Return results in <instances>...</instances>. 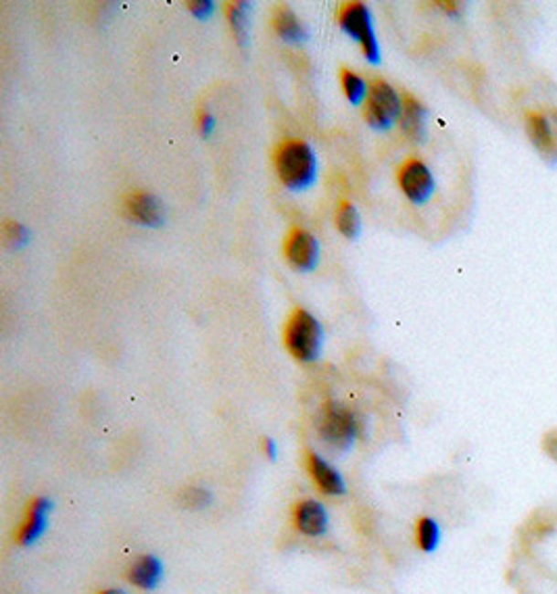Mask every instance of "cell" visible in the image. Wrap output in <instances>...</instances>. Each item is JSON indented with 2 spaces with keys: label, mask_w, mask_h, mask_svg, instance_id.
<instances>
[{
  "label": "cell",
  "mask_w": 557,
  "mask_h": 594,
  "mask_svg": "<svg viewBox=\"0 0 557 594\" xmlns=\"http://www.w3.org/2000/svg\"><path fill=\"white\" fill-rule=\"evenodd\" d=\"M276 169L282 184L291 190H307L317 177V157L303 140H284L276 151Z\"/></svg>",
  "instance_id": "cell-1"
},
{
  "label": "cell",
  "mask_w": 557,
  "mask_h": 594,
  "mask_svg": "<svg viewBox=\"0 0 557 594\" xmlns=\"http://www.w3.org/2000/svg\"><path fill=\"white\" fill-rule=\"evenodd\" d=\"M284 345L295 359L316 361L322 353L324 330L317 319L305 309H296L284 325Z\"/></svg>",
  "instance_id": "cell-2"
},
{
  "label": "cell",
  "mask_w": 557,
  "mask_h": 594,
  "mask_svg": "<svg viewBox=\"0 0 557 594\" xmlns=\"http://www.w3.org/2000/svg\"><path fill=\"white\" fill-rule=\"evenodd\" d=\"M317 432L322 442L328 444L330 449L345 451L358 440L359 421L345 405L337 403V400H328L319 411Z\"/></svg>",
  "instance_id": "cell-3"
},
{
  "label": "cell",
  "mask_w": 557,
  "mask_h": 594,
  "mask_svg": "<svg viewBox=\"0 0 557 594\" xmlns=\"http://www.w3.org/2000/svg\"><path fill=\"white\" fill-rule=\"evenodd\" d=\"M338 26L343 27L347 36H351L355 42L361 44L363 55L370 63H380V47H378L374 26H371V15L366 5L347 3L338 11Z\"/></svg>",
  "instance_id": "cell-4"
},
{
  "label": "cell",
  "mask_w": 557,
  "mask_h": 594,
  "mask_svg": "<svg viewBox=\"0 0 557 594\" xmlns=\"http://www.w3.org/2000/svg\"><path fill=\"white\" fill-rule=\"evenodd\" d=\"M403 113V102L399 94L392 90V86L382 80L371 81L368 102H366V122L374 130H389L392 123L401 119Z\"/></svg>",
  "instance_id": "cell-5"
},
{
  "label": "cell",
  "mask_w": 557,
  "mask_h": 594,
  "mask_svg": "<svg viewBox=\"0 0 557 594\" xmlns=\"http://www.w3.org/2000/svg\"><path fill=\"white\" fill-rule=\"evenodd\" d=\"M399 184L405 196L415 205L426 203L434 192V177L424 163L418 159H410L399 169Z\"/></svg>",
  "instance_id": "cell-6"
},
{
  "label": "cell",
  "mask_w": 557,
  "mask_h": 594,
  "mask_svg": "<svg viewBox=\"0 0 557 594\" xmlns=\"http://www.w3.org/2000/svg\"><path fill=\"white\" fill-rule=\"evenodd\" d=\"M526 132L539 154H543L547 161H557V111L552 117L530 111L526 115Z\"/></svg>",
  "instance_id": "cell-7"
},
{
  "label": "cell",
  "mask_w": 557,
  "mask_h": 594,
  "mask_svg": "<svg viewBox=\"0 0 557 594\" xmlns=\"http://www.w3.org/2000/svg\"><path fill=\"white\" fill-rule=\"evenodd\" d=\"M284 255L296 271H311L317 265L319 244L305 229L293 228L284 240Z\"/></svg>",
  "instance_id": "cell-8"
},
{
  "label": "cell",
  "mask_w": 557,
  "mask_h": 594,
  "mask_svg": "<svg viewBox=\"0 0 557 594\" xmlns=\"http://www.w3.org/2000/svg\"><path fill=\"white\" fill-rule=\"evenodd\" d=\"M50 509H53V503H50L47 496H36V499L27 504L24 522H21L17 536H15L17 545L29 546L42 538V534L47 532L48 525Z\"/></svg>",
  "instance_id": "cell-9"
},
{
  "label": "cell",
  "mask_w": 557,
  "mask_h": 594,
  "mask_svg": "<svg viewBox=\"0 0 557 594\" xmlns=\"http://www.w3.org/2000/svg\"><path fill=\"white\" fill-rule=\"evenodd\" d=\"M123 213L134 221V224L159 228L166 224V209H163L161 200L146 192H132L123 203Z\"/></svg>",
  "instance_id": "cell-10"
},
{
  "label": "cell",
  "mask_w": 557,
  "mask_h": 594,
  "mask_svg": "<svg viewBox=\"0 0 557 594\" xmlns=\"http://www.w3.org/2000/svg\"><path fill=\"white\" fill-rule=\"evenodd\" d=\"M293 524H295V528L301 534H305V536L317 538V536H322V534H326V530H328L330 517L322 503H317L314 499H305V501L295 504Z\"/></svg>",
  "instance_id": "cell-11"
},
{
  "label": "cell",
  "mask_w": 557,
  "mask_h": 594,
  "mask_svg": "<svg viewBox=\"0 0 557 594\" xmlns=\"http://www.w3.org/2000/svg\"><path fill=\"white\" fill-rule=\"evenodd\" d=\"M307 472L319 493L328 496H343L347 493V484L340 472L334 470L326 459H322L311 451L307 452Z\"/></svg>",
  "instance_id": "cell-12"
},
{
  "label": "cell",
  "mask_w": 557,
  "mask_h": 594,
  "mask_svg": "<svg viewBox=\"0 0 557 594\" xmlns=\"http://www.w3.org/2000/svg\"><path fill=\"white\" fill-rule=\"evenodd\" d=\"M163 571L166 569H163L159 557L143 555L130 566L128 580L140 590H155L163 580Z\"/></svg>",
  "instance_id": "cell-13"
},
{
  "label": "cell",
  "mask_w": 557,
  "mask_h": 594,
  "mask_svg": "<svg viewBox=\"0 0 557 594\" xmlns=\"http://www.w3.org/2000/svg\"><path fill=\"white\" fill-rule=\"evenodd\" d=\"M426 119H428L426 109L422 107L418 101L412 99V96H405L403 113H401V125H403V132L413 140V143H424L426 140Z\"/></svg>",
  "instance_id": "cell-14"
},
{
  "label": "cell",
  "mask_w": 557,
  "mask_h": 594,
  "mask_svg": "<svg viewBox=\"0 0 557 594\" xmlns=\"http://www.w3.org/2000/svg\"><path fill=\"white\" fill-rule=\"evenodd\" d=\"M273 29L288 44H303L307 40L305 27H303L301 21L296 19V15L288 6H280L273 13Z\"/></svg>",
  "instance_id": "cell-15"
},
{
  "label": "cell",
  "mask_w": 557,
  "mask_h": 594,
  "mask_svg": "<svg viewBox=\"0 0 557 594\" xmlns=\"http://www.w3.org/2000/svg\"><path fill=\"white\" fill-rule=\"evenodd\" d=\"M249 3H230L228 5V19L232 26V32L239 40L241 47H247L249 40Z\"/></svg>",
  "instance_id": "cell-16"
},
{
  "label": "cell",
  "mask_w": 557,
  "mask_h": 594,
  "mask_svg": "<svg viewBox=\"0 0 557 594\" xmlns=\"http://www.w3.org/2000/svg\"><path fill=\"white\" fill-rule=\"evenodd\" d=\"M415 540H418V546L424 553H434L438 542H441V528L434 519L422 517L418 525H415Z\"/></svg>",
  "instance_id": "cell-17"
},
{
  "label": "cell",
  "mask_w": 557,
  "mask_h": 594,
  "mask_svg": "<svg viewBox=\"0 0 557 594\" xmlns=\"http://www.w3.org/2000/svg\"><path fill=\"white\" fill-rule=\"evenodd\" d=\"M337 226L347 238H358L361 232V219L358 209L351 203H340L337 211Z\"/></svg>",
  "instance_id": "cell-18"
},
{
  "label": "cell",
  "mask_w": 557,
  "mask_h": 594,
  "mask_svg": "<svg viewBox=\"0 0 557 594\" xmlns=\"http://www.w3.org/2000/svg\"><path fill=\"white\" fill-rule=\"evenodd\" d=\"M340 80H343V90L347 94V99L353 102V105H361L363 99H368V86L358 73L343 69L340 71Z\"/></svg>",
  "instance_id": "cell-19"
},
{
  "label": "cell",
  "mask_w": 557,
  "mask_h": 594,
  "mask_svg": "<svg viewBox=\"0 0 557 594\" xmlns=\"http://www.w3.org/2000/svg\"><path fill=\"white\" fill-rule=\"evenodd\" d=\"M180 503L186 509H205L211 504V493L205 488H186L180 493Z\"/></svg>",
  "instance_id": "cell-20"
},
{
  "label": "cell",
  "mask_w": 557,
  "mask_h": 594,
  "mask_svg": "<svg viewBox=\"0 0 557 594\" xmlns=\"http://www.w3.org/2000/svg\"><path fill=\"white\" fill-rule=\"evenodd\" d=\"M188 9L192 11V15L198 19H207L211 17L213 11H215V5L211 0H197V3H188Z\"/></svg>",
  "instance_id": "cell-21"
},
{
  "label": "cell",
  "mask_w": 557,
  "mask_h": 594,
  "mask_svg": "<svg viewBox=\"0 0 557 594\" xmlns=\"http://www.w3.org/2000/svg\"><path fill=\"white\" fill-rule=\"evenodd\" d=\"M6 240H9L11 244H17V247H21V244H26L29 240V232L24 228V226H9L6 228Z\"/></svg>",
  "instance_id": "cell-22"
},
{
  "label": "cell",
  "mask_w": 557,
  "mask_h": 594,
  "mask_svg": "<svg viewBox=\"0 0 557 594\" xmlns=\"http://www.w3.org/2000/svg\"><path fill=\"white\" fill-rule=\"evenodd\" d=\"M543 449H545L547 455L553 459V461H557V430H552V432L545 436Z\"/></svg>",
  "instance_id": "cell-23"
},
{
  "label": "cell",
  "mask_w": 557,
  "mask_h": 594,
  "mask_svg": "<svg viewBox=\"0 0 557 594\" xmlns=\"http://www.w3.org/2000/svg\"><path fill=\"white\" fill-rule=\"evenodd\" d=\"M198 125H200V132H203V136H209V133L215 128V122H213V117L209 113H207V111H200Z\"/></svg>",
  "instance_id": "cell-24"
},
{
  "label": "cell",
  "mask_w": 557,
  "mask_h": 594,
  "mask_svg": "<svg viewBox=\"0 0 557 594\" xmlns=\"http://www.w3.org/2000/svg\"><path fill=\"white\" fill-rule=\"evenodd\" d=\"M263 451H265V455L270 457V459H276L278 457V451H276V442L272 440V438H267V440H263Z\"/></svg>",
  "instance_id": "cell-25"
},
{
  "label": "cell",
  "mask_w": 557,
  "mask_h": 594,
  "mask_svg": "<svg viewBox=\"0 0 557 594\" xmlns=\"http://www.w3.org/2000/svg\"><path fill=\"white\" fill-rule=\"evenodd\" d=\"M96 594H128V592H123L120 589H109V590H101V592H96Z\"/></svg>",
  "instance_id": "cell-26"
}]
</instances>
